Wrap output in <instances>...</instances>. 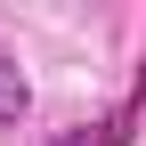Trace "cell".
<instances>
[{
    "label": "cell",
    "mask_w": 146,
    "mask_h": 146,
    "mask_svg": "<svg viewBox=\"0 0 146 146\" xmlns=\"http://www.w3.org/2000/svg\"><path fill=\"white\" fill-rule=\"evenodd\" d=\"M138 114H146V65H138L130 98H122V106H114L106 122H81L73 138H49V146H130V138H138Z\"/></svg>",
    "instance_id": "cell-1"
},
{
    "label": "cell",
    "mask_w": 146,
    "mask_h": 146,
    "mask_svg": "<svg viewBox=\"0 0 146 146\" xmlns=\"http://www.w3.org/2000/svg\"><path fill=\"white\" fill-rule=\"evenodd\" d=\"M25 106H33V81H25V65L0 49V130H16V122H25Z\"/></svg>",
    "instance_id": "cell-2"
}]
</instances>
